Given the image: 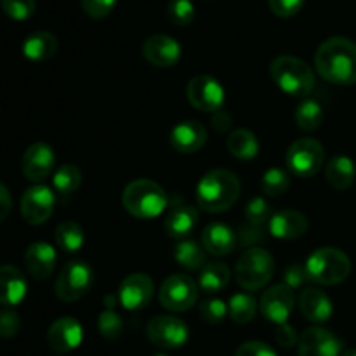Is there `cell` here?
Masks as SVG:
<instances>
[{"label":"cell","instance_id":"obj_1","mask_svg":"<svg viewBox=\"0 0 356 356\" xmlns=\"http://www.w3.org/2000/svg\"><path fill=\"white\" fill-rule=\"evenodd\" d=\"M315 68L322 79L336 86L356 83V44L350 38H327L315 54Z\"/></svg>","mask_w":356,"mask_h":356},{"label":"cell","instance_id":"obj_2","mask_svg":"<svg viewBox=\"0 0 356 356\" xmlns=\"http://www.w3.org/2000/svg\"><path fill=\"white\" fill-rule=\"evenodd\" d=\"M242 184L236 174L226 169L209 170L197 184L198 207L211 214L226 212L236 204Z\"/></svg>","mask_w":356,"mask_h":356},{"label":"cell","instance_id":"obj_3","mask_svg":"<svg viewBox=\"0 0 356 356\" xmlns=\"http://www.w3.org/2000/svg\"><path fill=\"white\" fill-rule=\"evenodd\" d=\"M122 205L131 216L139 219L159 218L169 205V198L159 183L136 179L124 188Z\"/></svg>","mask_w":356,"mask_h":356},{"label":"cell","instance_id":"obj_4","mask_svg":"<svg viewBox=\"0 0 356 356\" xmlns=\"http://www.w3.org/2000/svg\"><path fill=\"white\" fill-rule=\"evenodd\" d=\"M270 75L282 92L305 97L315 87V73L308 63L294 56H278L270 66Z\"/></svg>","mask_w":356,"mask_h":356},{"label":"cell","instance_id":"obj_5","mask_svg":"<svg viewBox=\"0 0 356 356\" xmlns=\"http://www.w3.org/2000/svg\"><path fill=\"white\" fill-rule=\"evenodd\" d=\"M305 268L308 280L320 285H336L350 277L351 261L336 247H322L308 257Z\"/></svg>","mask_w":356,"mask_h":356},{"label":"cell","instance_id":"obj_6","mask_svg":"<svg viewBox=\"0 0 356 356\" xmlns=\"http://www.w3.org/2000/svg\"><path fill=\"white\" fill-rule=\"evenodd\" d=\"M275 273V259L266 249L250 247L238 257L235 266L236 282L245 291H259Z\"/></svg>","mask_w":356,"mask_h":356},{"label":"cell","instance_id":"obj_7","mask_svg":"<svg viewBox=\"0 0 356 356\" xmlns=\"http://www.w3.org/2000/svg\"><path fill=\"white\" fill-rule=\"evenodd\" d=\"M94 285V271L86 261H70L65 264L54 284L56 296L63 302H75L82 299Z\"/></svg>","mask_w":356,"mask_h":356},{"label":"cell","instance_id":"obj_8","mask_svg":"<svg viewBox=\"0 0 356 356\" xmlns=\"http://www.w3.org/2000/svg\"><path fill=\"white\" fill-rule=\"evenodd\" d=\"M323 160H325L323 145L313 138H301L292 143L285 156L287 167L298 177L315 176L323 165Z\"/></svg>","mask_w":356,"mask_h":356},{"label":"cell","instance_id":"obj_9","mask_svg":"<svg viewBox=\"0 0 356 356\" xmlns=\"http://www.w3.org/2000/svg\"><path fill=\"white\" fill-rule=\"evenodd\" d=\"M160 305L174 313L188 312L198 299L197 284L186 275H170L159 291Z\"/></svg>","mask_w":356,"mask_h":356},{"label":"cell","instance_id":"obj_10","mask_svg":"<svg viewBox=\"0 0 356 356\" xmlns=\"http://www.w3.org/2000/svg\"><path fill=\"white\" fill-rule=\"evenodd\" d=\"M146 334L148 339L162 350H177L184 346L190 337L186 323L170 315H159L149 320Z\"/></svg>","mask_w":356,"mask_h":356},{"label":"cell","instance_id":"obj_11","mask_svg":"<svg viewBox=\"0 0 356 356\" xmlns=\"http://www.w3.org/2000/svg\"><path fill=\"white\" fill-rule=\"evenodd\" d=\"M186 94L191 106L200 111H207V113L222 110V104H225V87L214 76H193L188 83Z\"/></svg>","mask_w":356,"mask_h":356},{"label":"cell","instance_id":"obj_12","mask_svg":"<svg viewBox=\"0 0 356 356\" xmlns=\"http://www.w3.org/2000/svg\"><path fill=\"white\" fill-rule=\"evenodd\" d=\"M56 197L45 184H35L28 188L21 197V216L28 225H44L54 212Z\"/></svg>","mask_w":356,"mask_h":356},{"label":"cell","instance_id":"obj_13","mask_svg":"<svg viewBox=\"0 0 356 356\" xmlns=\"http://www.w3.org/2000/svg\"><path fill=\"white\" fill-rule=\"evenodd\" d=\"M294 289L285 284H278L264 292L263 298H261L259 309L264 318L277 323V325H284L294 312Z\"/></svg>","mask_w":356,"mask_h":356},{"label":"cell","instance_id":"obj_14","mask_svg":"<svg viewBox=\"0 0 356 356\" xmlns=\"http://www.w3.org/2000/svg\"><path fill=\"white\" fill-rule=\"evenodd\" d=\"M155 284L146 273H132L118 287V301L127 312H139L149 305Z\"/></svg>","mask_w":356,"mask_h":356},{"label":"cell","instance_id":"obj_15","mask_svg":"<svg viewBox=\"0 0 356 356\" xmlns=\"http://www.w3.org/2000/svg\"><path fill=\"white\" fill-rule=\"evenodd\" d=\"M56 165L54 149L45 143H35L24 152L21 160L23 176L31 183H42L52 174Z\"/></svg>","mask_w":356,"mask_h":356},{"label":"cell","instance_id":"obj_16","mask_svg":"<svg viewBox=\"0 0 356 356\" xmlns=\"http://www.w3.org/2000/svg\"><path fill=\"white\" fill-rule=\"evenodd\" d=\"M299 356H341L343 343L336 334L322 327L306 329L299 337Z\"/></svg>","mask_w":356,"mask_h":356},{"label":"cell","instance_id":"obj_17","mask_svg":"<svg viewBox=\"0 0 356 356\" xmlns=\"http://www.w3.org/2000/svg\"><path fill=\"white\" fill-rule=\"evenodd\" d=\"M183 49L176 38L169 35H152L143 44V56L149 65L156 68H170L181 59Z\"/></svg>","mask_w":356,"mask_h":356},{"label":"cell","instance_id":"obj_18","mask_svg":"<svg viewBox=\"0 0 356 356\" xmlns=\"http://www.w3.org/2000/svg\"><path fill=\"white\" fill-rule=\"evenodd\" d=\"M83 341V329L79 320L63 316L56 320L47 332V343L56 353H70L76 350Z\"/></svg>","mask_w":356,"mask_h":356},{"label":"cell","instance_id":"obj_19","mask_svg":"<svg viewBox=\"0 0 356 356\" xmlns=\"http://www.w3.org/2000/svg\"><path fill=\"white\" fill-rule=\"evenodd\" d=\"M58 261V254L51 243L37 242L31 243L23 256V263L30 277L35 280H45L52 275Z\"/></svg>","mask_w":356,"mask_h":356},{"label":"cell","instance_id":"obj_20","mask_svg":"<svg viewBox=\"0 0 356 356\" xmlns=\"http://www.w3.org/2000/svg\"><path fill=\"white\" fill-rule=\"evenodd\" d=\"M207 141V131L204 125L197 120L179 122L176 127L170 131L169 143L176 152L179 153H197Z\"/></svg>","mask_w":356,"mask_h":356},{"label":"cell","instance_id":"obj_21","mask_svg":"<svg viewBox=\"0 0 356 356\" xmlns=\"http://www.w3.org/2000/svg\"><path fill=\"white\" fill-rule=\"evenodd\" d=\"M268 229L275 238L298 240L308 232V219L298 211H280L271 216Z\"/></svg>","mask_w":356,"mask_h":356},{"label":"cell","instance_id":"obj_22","mask_svg":"<svg viewBox=\"0 0 356 356\" xmlns=\"http://www.w3.org/2000/svg\"><path fill=\"white\" fill-rule=\"evenodd\" d=\"M299 309L312 323H323L332 316V301L325 292L315 287H306L299 296Z\"/></svg>","mask_w":356,"mask_h":356},{"label":"cell","instance_id":"obj_23","mask_svg":"<svg viewBox=\"0 0 356 356\" xmlns=\"http://www.w3.org/2000/svg\"><path fill=\"white\" fill-rule=\"evenodd\" d=\"M202 245L216 257L228 256L236 245V235L225 222H211L202 233Z\"/></svg>","mask_w":356,"mask_h":356},{"label":"cell","instance_id":"obj_24","mask_svg":"<svg viewBox=\"0 0 356 356\" xmlns=\"http://www.w3.org/2000/svg\"><path fill=\"white\" fill-rule=\"evenodd\" d=\"M198 222V211L191 205L186 204H177L174 205L169 211L165 218V228L167 235L170 238L176 240H186V236H190L193 233V229L197 228Z\"/></svg>","mask_w":356,"mask_h":356},{"label":"cell","instance_id":"obj_25","mask_svg":"<svg viewBox=\"0 0 356 356\" xmlns=\"http://www.w3.org/2000/svg\"><path fill=\"white\" fill-rule=\"evenodd\" d=\"M0 285H2L0 301H2L6 308L17 306L19 302L24 301L28 294L26 278H24V275L17 268L10 266V264H6L0 270Z\"/></svg>","mask_w":356,"mask_h":356},{"label":"cell","instance_id":"obj_26","mask_svg":"<svg viewBox=\"0 0 356 356\" xmlns=\"http://www.w3.org/2000/svg\"><path fill=\"white\" fill-rule=\"evenodd\" d=\"M58 38L51 31H35L23 42V56L33 63L51 59L58 52Z\"/></svg>","mask_w":356,"mask_h":356},{"label":"cell","instance_id":"obj_27","mask_svg":"<svg viewBox=\"0 0 356 356\" xmlns=\"http://www.w3.org/2000/svg\"><path fill=\"white\" fill-rule=\"evenodd\" d=\"M325 177L327 183H329L334 190H348V188L353 184L356 177V167L353 160L343 155L332 159L325 169Z\"/></svg>","mask_w":356,"mask_h":356},{"label":"cell","instance_id":"obj_28","mask_svg":"<svg viewBox=\"0 0 356 356\" xmlns=\"http://www.w3.org/2000/svg\"><path fill=\"white\" fill-rule=\"evenodd\" d=\"M226 146H228V152L238 160H252L259 153V141L249 129L233 131L226 141Z\"/></svg>","mask_w":356,"mask_h":356},{"label":"cell","instance_id":"obj_29","mask_svg":"<svg viewBox=\"0 0 356 356\" xmlns=\"http://www.w3.org/2000/svg\"><path fill=\"white\" fill-rule=\"evenodd\" d=\"M229 278H232L229 268L226 266L225 263L214 261V263H207L204 268H202L200 278H198V285H200V289L204 292L216 294V292H221L222 289L228 287Z\"/></svg>","mask_w":356,"mask_h":356},{"label":"cell","instance_id":"obj_30","mask_svg":"<svg viewBox=\"0 0 356 356\" xmlns=\"http://www.w3.org/2000/svg\"><path fill=\"white\" fill-rule=\"evenodd\" d=\"M205 252L204 245H200L195 240H181L174 249V259L179 266L186 268V270H200L205 264Z\"/></svg>","mask_w":356,"mask_h":356},{"label":"cell","instance_id":"obj_31","mask_svg":"<svg viewBox=\"0 0 356 356\" xmlns=\"http://www.w3.org/2000/svg\"><path fill=\"white\" fill-rule=\"evenodd\" d=\"M56 243L65 252H79L86 242V233L75 221H63L54 232Z\"/></svg>","mask_w":356,"mask_h":356},{"label":"cell","instance_id":"obj_32","mask_svg":"<svg viewBox=\"0 0 356 356\" xmlns=\"http://www.w3.org/2000/svg\"><path fill=\"white\" fill-rule=\"evenodd\" d=\"M80 184H82V172L73 163H65L52 176V186L63 197L75 193L80 188Z\"/></svg>","mask_w":356,"mask_h":356},{"label":"cell","instance_id":"obj_33","mask_svg":"<svg viewBox=\"0 0 356 356\" xmlns=\"http://www.w3.org/2000/svg\"><path fill=\"white\" fill-rule=\"evenodd\" d=\"M323 110L315 99H305L296 110V124L301 131L313 132L322 125Z\"/></svg>","mask_w":356,"mask_h":356},{"label":"cell","instance_id":"obj_34","mask_svg":"<svg viewBox=\"0 0 356 356\" xmlns=\"http://www.w3.org/2000/svg\"><path fill=\"white\" fill-rule=\"evenodd\" d=\"M229 318L235 323H249L252 322L257 313V302L252 296L249 294H235L232 296L228 302Z\"/></svg>","mask_w":356,"mask_h":356},{"label":"cell","instance_id":"obj_35","mask_svg":"<svg viewBox=\"0 0 356 356\" xmlns=\"http://www.w3.org/2000/svg\"><path fill=\"white\" fill-rule=\"evenodd\" d=\"M291 179H289L287 172H284L282 169H268L263 174V179H261V190L264 191V195L268 197H278V195H284L287 191Z\"/></svg>","mask_w":356,"mask_h":356},{"label":"cell","instance_id":"obj_36","mask_svg":"<svg viewBox=\"0 0 356 356\" xmlns=\"http://www.w3.org/2000/svg\"><path fill=\"white\" fill-rule=\"evenodd\" d=\"M195 6L191 0H169L167 3V17L176 26H188L195 19Z\"/></svg>","mask_w":356,"mask_h":356},{"label":"cell","instance_id":"obj_37","mask_svg":"<svg viewBox=\"0 0 356 356\" xmlns=\"http://www.w3.org/2000/svg\"><path fill=\"white\" fill-rule=\"evenodd\" d=\"M97 329H99L101 336L108 341L118 339L124 330V322L120 316L113 312V309H104L97 318Z\"/></svg>","mask_w":356,"mask_h":356},{"label":"cell","instance_id":"obj_38","mask_svg":"<svg viewBox=\"0 0 356 356\" xmlns=\"http://www.w3.org/2000/svg\"><path fill=\"white\" fill-rule=\"evenodd\" d=\"M2 9L10 19L26 21L33 16L37 2L35 0H2Z\"/></svg>","mask_w":356,"mask_h":356},{"label":"cell","instance_id":"obj_39","mask_svg":"<svg viewBox=\"0 0 356 356\" xmlns=\"http://www.w3.org/2000/svg\"><path fill=\"white\" fill-rule=\"evenodd\" d=\"M226 315H229L228 305L221 299H207L200 305V316L204 322L212 323V325H218L222 320L226 318Z\"/></svg>","mask_w":356,"mask_h":356},{"label":"cell","instance_id":"obj_40","mask_svg":"<svg viewBox=\"0 0 356 356\" xmlns=\"http://www.w3.org/2000/svg\"><path fill=\"white\" fill-rule=\"evenodd\" d=\"M247 222L256 226H263L264 222H270V205L264 198L256 197L247 204L245 207Z\"/></svg>","mask_w":356,"mask_h":356},{"label":"cell","instance_id":"obj_41","mask_svg":"<svg viewBox=\"0 0 356 356\" xmlns=\"http://www.w3.org/2000/svg\"><path fill=\"white\" fill-rule=\"evenodd\" d=\"M82 10L92 19H103L117 6V0H82Z\"/></svg>","mask_w":356,"mask_h":356},{"label":"cell","instance_id":"obj_42","mask_svg":"<svg viewBox=\"0 0 356 356\" xmlns=\"http://www.w3.org/2000/svg\"><path fill=\"white\" fill-rule=\"evenodd\" d=\"M273 14L280 17H292L305 7L306 0H268Z\"/></svg>","mask_w":356,"mask_h":356},{"label":"cell","instance_id":"obj_43","mask_svg":"<svg viewBox=\"0 0 356 356\" xmlns=\"http://www.w3.org/2000/svg\"><path fill=\"white\" fill-rule=\"evenodd\" d=\"M19 327L21 322L17 313L10 312V309H3L2 315H0V336H2L3 339H10V337L17 336Z\"/></svg>","mask_w":356,"mask_h":356},{"label":"cell","instance_id":"obj_44","mask_svg":"<svg viewBox=\"0 0 356 356\" xmlns=\"http://www.w3.org/2000/svg\"><path fill=\"white\" fill-rule=\"evenodd\" d=\"M235 356H277L275 350L261 341H249L236 350Z\"/></svg>","mask_w":356,"mask_h":356},{"label":"cell","instance_id":"obj_45","mask_svg":"<svg viewBox=\"0 0 356 356\" xmlns=\"http://www.w3.org/2000/svg\"><path fill=\"white\" fill-rule=\"evenodd\" d=\"M285 285H289L291 289H299L305 285V282L308 280V273H306V268L302 264H291V266L285 270L284 275Z\"/></svg>","mask_w":356,"mask_h":356},{"label":"cell","instance_id":"obj_46","mask_svg":"<svg viewBox=\"0 0 356 356\" xmlns=\"http://www.w3.org/2000/svg\"><path fill=\"white\" fill-rule=\"evenodd\" d=\"M277 343L280 344L282 348H292L296 343H299V337H298V334H296L294 327H291L289 323L278 325Z\"/></svg>","mask_w":356,"mask_h":356},{"label":"cell","instance_id":"obj_47","mask_svg":"<svg viewBox=\"0 0 356 356\" xmlns=\"http://www.w3.org/2000/svg\"><path fill=\"white\" fill-rule=\"evenodd\" d=\"M212 127L218 132H226L232 127V117H229L225 110L216 111L214 117H212Z\"/></svg>","mask_w":356,"mask_h":356},{"label":"cell","instance_id":"obj_48","mask_svg":"<svg viewBox=\"0 0 356 356\" xmlns=\"http://www.w3.org/2000/svg\"><path fill=\"white\" fill-rule=\"evenodd\" d=\"M0 202H2V214H0V219L3 221L10 211V195H9V190H7L6 184H2V186H0Z\"/></svg>","mask_w":356,"mask_h":356},{"label":"cell","instance_id":"obj_49","mask_svg":"<svg viewBox=\"0 0 356 356\" xmlns=\"http://www.w3.org/2000/svg\"><path fill=\"white\" fill-rule=\"evenodd\" d=\"M341 356H356V350H348V351H344L343 355Z\"/></svg>","mask_w":356,"mask_h":356},{"label":"cell","instance_id":"obj_50","mask_svg":"<svg viewBox=\"0 0 356 356\" xmlns=\"http://www.w3.org/2000/svg\"><path fill=\"white\" fill-rule=\"evenodd\" d=\"M155 356H169V355H163V353H160V355H155Z\"/></svg>","mask_w":356,"mask_h":356}]
</instances>
